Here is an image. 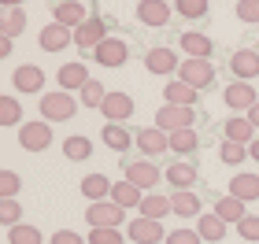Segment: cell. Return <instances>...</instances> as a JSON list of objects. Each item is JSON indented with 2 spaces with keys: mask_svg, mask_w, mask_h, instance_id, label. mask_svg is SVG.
Returning <instances> with one entry per match:
<instances>
[{
  "mask_svg": "<svg viewBox=\"0 0 259 244\" xmlns=\"http://www.w3.org/2000/svg\"><path fill=\"white\" fill-rule=\"evenodd\" d=\"M11 48H15V44H11V37H4V33H0V60H8Z\"/></svg>",
  "mask_w": 259,
  "mask_h": 244,
  "instance_id": "cell-47",
  "label": "cell"
},
{
  "mask_svg": "<svg viewBox=\"0 0 259 244\" xmlns=\"http://www.w3.org/2000/svg\"><path fill=\"white\" fill-rule=\"evenodd\" d=\"M49 244H85V237H81V233H74V229H56Z\"/></svg>",
  "mask_w": 259,
  "mask_h": 244,
  "instance_id": "cell-46",
  "label": "cell"
},
{
  "mask_svg": "<svg viewBox=\"0 0 259 244\" xmlns=\"http://www.w3.org/2000/svg\"><path fill=\"white\" fill-rule=\"evenodd\" d=\"M26 11L22 8H8V11H0V33H4V37H19L22 30H26Z\"/></svg>",
  "mask_w": 259,
  "mask_h": 244,
  "instance_id": "cell-32",
  "label": "cell"
},
{
  "mask_svg": "<svg viewBox=\"0 0 259 244\" xmlns=\"http://www.w3.org/2000/svg\"><path fill=\"white\" fill-rule=\"evenodd\" d=\"M222 130H226V141H237V144H252L255 137H259L255 126L248 122V115H244V119H230Z\"/></svg>",
  "mask_w": 259,
  "mask_h": 244,
  "instance_id": "cell-31",
  "label": "cell"
},
{
  "mask_svg": "<svg viewBox=\"0 0 259 244\" xmlns=\"http://www.w3.org/2000/svg\"><path fill=\"white\" fill-rule=\"evenodd\" d=\"M41 115L45 122H70L78 115V96H70V92L56 89V92H41Z\"/></svg>",
  "mask_w": 259,
  "mask_h": 244,
  "instance_id": "cell-1",
  "label": "cell"
},
{
  "mask_svg": "<svg viewBox=\"0 0 259 244\" xmlns=\"http://www.w3.org/2000/svg\"><path fill=\"white\" fill-rule=\"evenodd\" d=\"M26 0H0V11H8V8H22Z\"/></svg>",
  "mask_w": 259,
  "mask_h": 244,
  "instance_id": "cell-48",
  "label": "cell"
},
{
  "mask_svg": "<svg viewBox=\"0 0 259 244\" xmlns=\"http://www.w3.org/2000/svg\"><path fill=\"white\" fill-rule=\"evenodd\" d=\"M134 141H137V133H130L122 122H108L104 126V144H108L111 152H126Z\"/></svg>",
  "mask_w": 259,
  "mask_h": 244,
  "instance_id": "cell-29",
  "label": "cell"
},
{
  "mask_svg": "<svg viewBox=\"0 0 259 244\" xmlns=\"http://www.w3.org/2000/svg\"><path fill=\"white\" fill-rule=\"evenodd\" d=\"M163 178L174 185V192H185V189H193V185L200 181V170L193 167V163H170Z\"/></svg>",
  "mask_w": 259,
  "mask_h": 244,
  "instance_id": "cell-18",
  "label": "cell"
},
{
  "mask_svg": "<svg viewBox=\"0 0 259 244\" xmlns=\"http://www.w3.org/2000/svg\"><path fill=\"white\" fill-rule=\"evenodd\" d=\"M56 78H60V89L63 92H81V85L89 81V67L85 63H63Z\"/></svg>",
  "mask_w": 259,
  "mask_h": 244,
  "instance_id": "cell-20",
  "label": "cell"
},
{
  "mask_svg": "<svg viewBox=\"0 0 259 244\" xmlns=\"http://www.w3.org/2000/svg\"><path fill=\"white\" fill-rule=\"evenodd\" d=\"M226 229H230V226L222 222V218H219L215 211H211V215H200V218H196V233L204 237L207 244H219V240H226Z\"/></svg>",
  "mask_w": 259,
  "mask_h": 244,
  "instance_id": "cell-28",
  "label": "cell"
},
{
  "mask_svg": "<svg viewBox=\"0 0 259 244\" xmlns=\"http://www.w3.org/2000/svg\"><path fill=\"white\" fill-rule=\"evenodd\" d=\"M163 244H204V237H200L196 229L178 226V229H170V233H167V240H163Z\"/></svg>",
  "mask_w": 259,
  "mask_h": 244,
  "instance_id": "cell-42",
  "label": "cell"
},
{
  "mask_svg": "<svg viewBox=\"0 0 259 244\" xmlns=\"http://www.w3.org/2000/svg\"><path fill=\"white\" fill-rule=\"evenodd\" d=\"M248 122H252V126H255V133H259V104H255V108H252V111H248Z\"/></svg>",
  "mask_w": 259,
  "mask_h": 244,
  "instance_id": "cell-49",
  "label": "cell"
},
{
  "mask_svg": "<svg viewBox=\"0 0 259 244\" xmlns=\"http://www.w3.org/2000/svg\"><path fill=\"white\" fill-rule=\"evenodd\" d=\"M63 156L70 163H85V159H93V141H89V137H81V133L67 137V141H63Z\"/></svg>",
  "mask_w": 259,
  "mask_h": 244,
  "instance_id": "cell-33",
  "label": "cell"
},
{
  "mask_svg": "<svg viewBox=\"0 0 259 244\" xmlns=\"http://www.w3.org/2000/svg\"><path fill=\"white\" fill-rule=\"evenodd\" d=\"M85 222H89V229H119V222H126V211H122L119 204H111V200L89 204Z\"/></svg>",
  "mask_w": 259,
  "mask_h": 244,
  "instance_id": "cell-4",
  "label": "cell"
},
{
  "mask_svg": "<svg viewBox=\"0 0 259 244\" xmlns=\"http://www.w3.org/2000/svg\"><path fill=\"white\" fill-rule=\"evenodd\" d=\"M141 218H152V222H163L167 215H174L170 211V196H159V192H145V200H141Z\"/></svg>",
  "mask_w": 259,
  "mask_h": 244,
  "instance_id": "cell-24",
  "label": "cell"
},
{
  "mask_svg": "<svg viewBox=\"0 0 259 244\" xmlns=\"http://www.w3.org/2000/svg\"><path fill=\"white\" fill-rule=\"evenodd\" d=\"M37 44H41L45 52H63V48H70V44H74V30L60 26V22H49V26L37 33Z\"/></svg>",
  "mask_w": 259,
  "mask_h": 244,
  "instance_id": "cell-11",
  "label": "cell"
},
{
  "mask_svg": "<svg viewBox=\"0 0 259 244\" xmlns=\"http://www.w3.org/2000/svg\"><path fill=\"white\" fill-rule=\"evenodd\" d=\"M81 196H85L89 204L111 200V181L104 178V174H85V178H81Z\"/></svg>",
  "mask_w": 259,
  "mask_h": 244,
  "instance_id": "cell-23",
  "label": "cell"
},
{
  "mask_svg": "<svg viewBox=\"0 0 259 244\" xmlns=\"http://www.w3.org/2000/svg\"><path fill=\"white\" fill-rule=\"evenodd\" d=\"M141 200H145V192L137 189L134 181H119V185H111V204H119L122 211H134V207H141Z\"/></svg>",
  "mask_w": 259,
  "mask_h": 244,
  "instance_id": "cell-27",
  "label": "cell"
},
{
  "mask_svg": "<svg viewBox=\"0 0 259 244\" xmlns=\"http://www.w3.org/2000/svg\"><path fill=\"white\" fill-rule=\"evenodd\" d=\"M222 100H226L233 111H252L255 104H259L255 89H252V81H230V85L222 89Z\"/></svg>",
  "mask_w": 259,
  "mask_h": 244,
  "instance_id": "cell-8",
  "label": "cell"
},
{
  "mask_svg": "<svg viewBox=\"0 0 259 244\" xmlns=\"http://www.w3.org/2000/svg\"><path fill=\"white\" fill-rule=\"evenodd\" d=\"M196 122V108H174V104H163L156 111V126L163 133H178V130H193Z\"/></svg>",
  "mask_w": 259,
  "mask_h": 244,
  "instance_id": "cell-2",
  "label": "cell"
},
{
  "mask_svg": "<svg viewBox=\"0 0 259 244\" xmlns=\"http://www.w3.org/2000/svg\"><path fill=\"white\" fill-rule=\"evenodd\" d=\"M170 211L178 218H200V192H174L170 196Z\"/></svg>",
  "mask_w": 259,
  "mask_h": 244,
  "instance_id": "cell-30",
  "label": "cell"
},
{
  "mask_svg": "<svg viewBox=\"0 0 259 244\" xmlns=\"http://www.w3.org/2000/svg\"><path fill=\"white\" fill-rule=\"evenodd\" d=\"M11 81H15L19 92H41L45 89V71H41L37 63H22V67H15Z\"/></svg>",
  "mask_w": 259,
  "mask_h": 244,
  "instance_id": "cell-16",
  "label": "cell"
},
{
  "mask_svg": "<svg viewBox=\"0 0 259 244\" xmlns=\"http://www.w3.org/2000/svg\"><path fill=\"white\" fill-rule=\"evenodd\" d=\"M219 159H222V163H230V167H237V163H244V159H248V144L222 141V148H219Z\"/></svg>",
  "mask_w": 259,
  "mask_h": 244,
  "instance_id": "cell-40",
  "label": "cell"
},
{
  "mask_svg": "<svg viewBox=\"0 0 259 244\" xmlns=\"http://www.w3.org/2000/svg\"><path fill=\"white\" fill-rule=\"evenodd\" d=\"M230 71H233V81H252L259 78V52L255 48H237L230 56Z\"/></svg>",
  "mask_w": 259,
  "mask_h": 244,
  "instance_id": "cell-10",
  "label": "cell"
},
{
  "mask_svg": "<svg viewBox=\"0 0 259 244\" xmlns=\"http://www.w3.org/2000/svg\"><path fill=\"white\" fill-rule=\"evenodd\" d=\"M130 240L134 244H159V240H167V229H163V222H152V218H134L130 222Z\"/></svg>",
  "mask_w": 259,
  "mask_h": 244,
  "instance_id": "cell-15",
  "label": "cell"
},
{
  "mask_svg": "<svg viewBox=\"0 0 259 244\" xmlns=\"http://www.w3.org/2000/svg\"><path fill=\"white\" fill-rule=\"evenodd\" d=\"M22 222V204L19 200H0V226H19Z\"/></svg>",
  "mask_w": 259,
  "mask_h": 244,
  "instance_id": "cell-41",
  "label": "cell"
},
{
  "mask_svg": "<svg viewBox=\"0 0 259 244\" xmlns=\"http://www.w3.org/2000/svg\"><path fill=\"white\" fill-rule=\"evenodd\" d=\"M104 41H108V22L97 19V15H89V19L74 30V44H78L81 52H97Z\"/></svg>",
  "mask_w": 259,
  "mask_h": 244,
  "instance_id": "cell-5",
  "label": "cell"
},
{
  "mask_svg": "<svg viewBox=\"0 0 259 244\" xmlns=\"http://www.w3.org/2000/svg\"><path fill=\"white\" fill-rule=\"evenodd\" d=\"M22 192V178L15 170H0V200H19Z\"/></svg>",
  "mask_w": 259,
  "mask_h": 244,
  "instance_id": "cell-39",
  "label": "cell"
},
{
  "mask_svg": "<svg viewBox=\"0 0 259 244\" xmlns=\"http://www.w3.org/2000/svg\"><path fill=\"white\" fill-rule=\"evenodd\" d=\"M163 100L174 104V108H193V104L200 100V92L178 78V81H167V89H163Z\"/></svg>",
  "mask_w": 259,
  "mask_h": 244,
  "instance_id": "cell-26",
  "label": "cell"
},
{
  "mask_svg": "<svg viewBox=\"0 0 259 244\" xmlns=\"http://www.w3.org/2000/svg\"><path fill=\"white\" fill-rule=\"evenodd\" d=\"M230 196H237V200H244V204L259 200V174H248V170L233 174V181H230Z\"/></svg>",
  "mask_w": 259,
  "mask_h": 244,
  "instance_id": "cell-21",
  "label": "cell"
},
{
  "mask_svg": "<svg viewBox=\"0 0 259 244\" xmlns=\"http://www.w3.org/2000/svg\"><path fill=\"white\" fill-rule=\"evenodd\" d=\"M89 244H122L119 229H89Z\"/></svg>",
  "mask_w": 259,
  "mask_h": 244,
  "instance_id": "cell-44",
  "label": "cell"
},
{
  "mask_svg": "<svg viewBox=\"0 0 259 244\" xmlns=\"http://www.w3.org/2000/svg\"><path fill=\"white\" fill-rule=\"evenodd\" d=\"M178 78L200 92V89H211V85H215V67H211V60H182Z\"/></svg>",
  "mask_w": 259,
  "mask_h": 244,
  "instance_id": "cell-3",
  "label": "cell"
},
{
  "mask_svg": "<svg viewBox=\"0 0 259 244\" xmlns=\"http://www.w3.org/2000/svg\"><path fill=\"white\" fill-rule=\"evenodd\" d=\"M145 67H148V74H174L182 63H178V52H174V48L156 44V48L145 52Z\"/></svg>",
  "mask_w": 259,
  "mask_h": 244,
  "instance_id": "cell-9",
  "label": "cell"
},
{
  "mask_svg": "<svg viewBox=\"0 0 259 244\" xmlns=\"http://www.w3.org/2000/svg\"><path fill=\"white\" fill-rule=\"evenodd\" d=\"M248 159H255V163H259V137H255V141L248 144Z\"/></svg>",
  "mask_w": 259,
  "mask_h": 244,
  "instance_id": "cell-50",
  "label": "cell"
},
{
  "mask_svg": "<svg viewBox=\"0 0 259 244\" xmlns=\"http://www.w3.org/2000/svg\"><path fill=\"white\" fill-rule=\"evenodd\" d=\"M237 237L248 244H259V215H248L244 222H237Z\"/></svg>",
  "mask_w": 259,
  "mask_h": 244,
  "instance_id": "cell-43",
  "label": "cell"
},
{
  "mask_svg": "<svg viewBox=\"0 0 259 244\" xmlns=\"http://www.w3.org/2000/svg\"><path fill=\"white\" fill-rule=\"evenodd\" d=\"M19 144L26 152H49L52 148V126L49 122H22L19 126Z\"/></svg>",
  "mask_w": 259,
  "mask_h": 244,
  "instance_id": "cell-6",
  "label": "cell"
},
{
  "mask_svg": "<svg viewBox=\"0 0 259 244\" xmlns=\"http://www.w3.org/2000/svg\"><path fill=\"white\" fill-rule=\"evenodd\" d=\"M163 178L156 163H148V159H137V163H126V181H134L141 192H152L156 189V181Z\"/></svg>",
  "mask_w": 259,
  "mask_h": 244,
  "instance_id": "cell-7",
  "label": "cell"
},
{
  "mask_svg": "<svg viewBox=\"0 0 259 244\" xmlns=\"http://www.w3.org/2000/svg\"><path fill=\"white\" fill-rule=\"evenodd\" d=\"M52 4H67V0H52Z\"/></svg>",
  "mask_w": 259,
  "mask_h": 244,
  "instance_id": "cell-51",
  "label": "cell"
},
{
  "mask_svg": "<svg viewBox=\"0 0 259 244\" xmlns=\"http://www.w3.org/2000/svg\"><path fill=\"white\" fill-rule=\"evenodd\" d=\"M196 148H200V133H196V130H178V133H170V152L193 156Z\"/></svg>",
  "mask_w": 259,
  "mask_h": 244,
  "instance_id": "cell-34",
  "label": "cell"
},
{
  "mask_svg": "<svg viewBox=\"0 0 259 244\" xmlns=\"http://www.w3.org/2000/svg\"><path fill=\"white\" fill-rule=\"evenodd\" d=\"M174 11H178L182 19H207L211 4L207 0H174Z\"/></svg>",
  "mask_w": 259,
  "mask_h": 244,
  "instance_id": "cell-38",
  "label": "cell"
},
{
  "mask_svg": "<svg viewBox=\"0 0 259 244\" xmlns=\"http://www.w3.org/2000/svg\"><path fill=\"white\" fill-rule=\"evenodd\" d=\"M104 100H108V89H104L97 78H89L78 92V104H85V108H104Z\"/></svg>",
  "mask_w": 259,
  "mask_h": 244,
  "instance_id": "cell-35",
  "label": "cell"
},
{
  "mask_svg": "<svg viewBox=\"0 0 259 244\" xmlns=\"http://www.w3.org/2000/svg\"><path fill=\"white\" fill-rule=\"evenodd\" d=\"M178 44L185 48V56H189V60H211V52H215V41H211L207 33H196V30L182 33Z\"/></svg>",
  "mask_w": 259,
  "mask_h": 244,
  "instance_id": "cell-17",
  "label": "cell"
},
{
  "mask_svg": "<svg viewBox=\"0 0 259 244\" xmlns=\"http://www.w3.org/2000/svg\"><path fill=\"white\" fill-rule=\"evenodd\" d=\"M0 126H22V104L15 96H0Z\"/></svg>",
  "mask_w": 259,
  "mask_h": 244,
  "instance_id": "cell-37",
  "label": "cell"
},
{
  "mask_svg": "<svg viewBox=\"0 0 259 244\" xmlns=\"http://www.w3.org/2000/svg\"><path fill=\"white\" fill-rule=\"evenodd\" d=\"M134 144L145 152V159L148 156H163L170 148V133H163L159 126H145V130H137V141Z\"/></svg>",
  "mask_w": 259,
  "mask_h": 244,
  "instance_id": "cell-12",
  "label": "cell"
},
{
  "mask_svg": "<svg viewBox=\"0 0 259 244\" xmlns=\"http://www.w3.org/2000/svg\"><path fill=\"white\" fill-rule=\"evenodd\" d=\"M8 244H45V237H41V229H37V226L19 222V226H11V229H8Z\"/></svg>",
  "mask_w": 259,
  "mask_h": 244,
  "instance_id": "cell-36",
  "label": "cell"
},
{
  "mask_svg": "<svg viewBox=\"0 0 259 244\" xmlns=\"http://www.w3.org/2000/svg\"><path fill=\"white\" fill-rule=\"evenodd\" d=\"M100 111L108 115V122H122L126 126V119L134 115V100H130L126 92H108V100H104Z\"/></svg>",
  "mask_w": 259,
  "mask_h": 244,
  "instance_id": "cell-22",
  "label": "cell"
},
{
  "mask_svg": "<svg viewBox=\"0 0 259 244\" xmlns=\"http://www.w3.org/2000/svg\"><path fill=\"white\" fill-rule=\"evenodd\" d=\"M215 215H219L226 226H230V222L237 226V222H244V218H248V204L237 200V196H219V200H215Z\"/></svg>",
  "mask_w": 259,
  "mask_h": 244,
  "instance_id": "cell-19",
  "label": "cell"
},
{
  "mask_svg": "<svg viewBox=\"0 0 259 244\" xmlns=\"http://www.w3.org/2000/svg\"><path fill=\"white\" fill-rule=\"evenodd\" d=\"M255 52H259V41H255Z\"/></svg>",
  "mask_w": 259,
  "mask_h": 244,
  "instance_id": "cell-52",
  "label": "cell"
},
{
  "mask_svg": "<svg viewBox=\"0 0 259 244\" xmlns=\"http://www.w3.org/2000/svg\"><path fill=\"white\" fill-rule=\"evenodd\" d=\"M56 22L60 26H67V30H78L81 22L89 19V11H85V4H78V0H67V4H56Z\"/></svg>",
  "mask_w": 259,
  "mask_h": 244,
  "instance_id": "cell-25",
  "label": "cell"
},
{
  "mask_svg": "<svg viewBox=\"0 0 259 244\" xmlns=\"http://www.w3.org/2000/svg\"><path fill=\"white\" fill-rule=\"evenodd\" d=\"M237 19L241 22H259V0H241L237 4Z\"/></svg>",
  "mask_w": 259,
  "mask_h": 244,
  "instance_id": "cell-45",
  "label": "cell"
},
{
  "mask_svg": "<svg viewBox=\"0 0 259 244\" xmlns=\"http://www.w3.org/2000/svg\"><path fill=\"white\" fill-rule=\"evenodd\" d=\"M137 19L145 22V26H152V30H163L170 22V4L167 0H141L137 4Z\"/></svg>",
  "mask_w": 259,
  "mask_h": 244,
  "instance_id": "cell-13",
  "label": "cell"
},
{
  "mask_svg": "<svg viewBox=\"0 0 259 244\" xmlns=\"http://www.w3.org/2000/svg\"><path fill=\"white\" fill-rule=\"evenodd\" d=\"M93 60H97L100 67H122L130 60V44L122 37H108L97 52H93Z\"/></svg>",
  "mask_w": 259,
  "mask_h": 244,
  "instance_id": "cell-14",
  "label": "cell"
}]
</instances>
